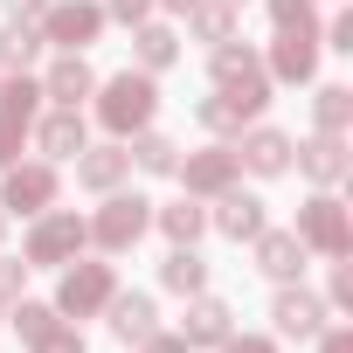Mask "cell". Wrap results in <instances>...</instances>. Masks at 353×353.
Here are the masks:
<instances>
[{"label": "cell", "mask_w": 353, "mask_h": 353, "mask_svg": "<svg viewBox=\"0 0 353 353\" xmlns=\"http://www.w3.org/2000/svg\"><path fill=\"white\" fill-rule=\"evenodd\" d=\"M208 70H215V90H222L243 118H256V111L270 104V70L256 63V49H250V42H215Z\"/></svg>", "instance_id": "cell-1"}, {"label": "cell", "mask_w": 353, "mask_h": 353, "mask_svg": "<svg viewBox=\"0 0 353 353\" xmlns=\"http://www.w3.org/2000/svg\"><path fill=\"white\" fill-rule=\"evenodd\" d=\"M83 243H90V222H83L77 208H42V215H35V229H28V243H21V263H28V270L77 263V256H83Z\"/></svg>", "instance_id": "cell-2"}, {"label": "cell", "mask_w": 353, "mask_h": 353, "mask_svg": "<svg viewBox=\"0 0 353 353\" xmlns=\"http://www.w3.org/2000/svg\"><path fill=\"white\" fill-rule=\"evenodd\" d=\"M152 111H159V83L145 77V70H125V77H111L104 83V97H97V118L125 139V132H145L152 125Z\"/></svg>", "instance_id": "cell-3"}, {"label": "cell", "mask_w": 353, "mask_h": 353, "mask_svg": "<svg viewBox=\"0 0 353 353\" xmlns=\"http://www.w3.org/2000/svg\"><path fill=\"white\" fill-rule=\"evenodd\" d=\"M305 250H319V256H353V222H346V208L332 201V194H312L305 208H298V229H291Z\"/></svg>", "instance_id": "cell-4"}, {"label": "cell", "mask_w": 353, "mask_h": 353, "mask_svg": "<svg viewBox=\"0 0 353 353\" xmlns=\"http://www.w3.org/2000/svg\"><path fill=\"white\" fill-rule=\"evenodd\" d=\"M104 35V8L97 0H49L42 8V42H56L63 56H83Z\"/></svg>", "instance_id": "cell-5"}, {"label": "cell", "mask_w": 353, "mask_h": 353, "mask_svg": "<svg viewBox=\"0 0 353 353\" xmlns=\"http://www.w3.org/2000/svg\"><path fill=\"white\" fill-rule=\"evenodd\" d=\"M35 104H42V83H28V70L0 83V166L21 159V139L35 132Z\"/></svg>", "instance_id": "cell-6"}, {"label": "cell", "mask_w": 353, "mask_h": 353, "mask_svg": "<svg viewBox=\"0 0 353 353\" xmlns=\"http://www.w3.org/2000/svg\"><path fill=\"white\" fill-rule=\"evenodd\" d=\"M145 229H152V201H139V194H118V188H111V201H104V208H97V222H90V236H97L111 256H125V250H132Z\"/></svg>", "instance_id": "cell-7"}, {"label": "cell", "mask_w": 353, "mask_h": 353, "mask_svg": "<svg viewBox=\"0 0 353 353\" xmlns=\"http://www.w3.org/2000/svg\"><path fill=\"white\" fill-rule=\"evenodd\" d=\"M8 181H0V215H42L56 208V166H0Z\"/></svg>", "instance_id": "cell-8"}, {"label": "cell", "mask_w": 353, "mask_h": 353, "mask_svg": "<svg viewBox=\"0 0 353 353\" xmlns=\"http://www.w3.org/2000/svg\"><path fill=\"white\" fill-rule=\"evenodd\" d=\"M111 291H118L111 263H70V270H63V284H56V312L90 319V312H104V305H111Z\"/></svg>", "instance_id": "cell-9"}, {"label": "cell", "mask_w": 353, "mask_h": 353, "mask_svg": "<svg viewBox=\"0 0 353 353\" xmlns=\"http://www.w3.org/2000/svg\"><path fill=\"white\" fill-rule=\"evenodd\" d=\"M319 70V28H277L270 42V77L277 83H312Z\"/></svg>", "instance_id": "cell-10"}, {"label": "cell", "mask_w": 353, "mask_h": 353, "mask_svg": "<svg viewBox=\"0 0 353 353\" xmlns=\"http://www.w3.org/2000/svg\"><path fill=\"white\" fill-rule=\"evenodd\" d=\"M188 181V194H222V188H236V173H243V159H236V145H208V152H188V166H173Z\"/></svg>", "instance_id": "cell-11"}, {"label": "cell", "mask_w": 353, "mask_h": 353, "mask_svg": "<svg viewBox=\"0 0 353 353\" xmlns=\"http://www.w3.org/2000/svg\"><path fill=\"white\" fill-rule=\"evenodd\" d=\"M250 243H256V270H263V277H277V284H291V277L305 270V243H298L291 229H256Z\"/></svg>", "instance_id": "cell-12"}, {"label": "cell", "mask_w": 353, "mask_h": 353, "mask_svg": "<svg viewBox=\"0 0 353 353\" xmlns=\"http://www.w3.org/2000/svg\"><path fill=\"white\" fill-rule=\"evenodd\" d=\"M104 312H111V332H118L125 346H145V339L159 332V312H152V298H145V291H111V305H104Z\"/></svg>", "instance_id": "cell-13"}, {"label": "cell", "mask_w": 353, "mask_h": 353, "mask_svg": "<svg viewBox=\"0 0 353 353\" xmlns=\"http://www.w3.org/2000/svg\"><path fill=\"white\" fill-rule=\"evenodd\" d=\"M236 159H243L250 173H263V181H277V173H291V139L270 132V125H256V132L236 145Z\"/></svg>", "instance_id": "cell-14"}, {"label": "cell", "mask_w": 353, "mask_h": 353, "mask_svg": "<svg viewBox=\"0 0 353 353\" xmlns=\"http://www.w3.org/2000/svg\"><path fill=\"white\" fill-rule=\"evenodd\" d=\"M270 319H277V332L284 339H312L319 325H325V305L298 284V291H277V305H270Z\"/></svg>", "instance_id": "cell-15"}, {"label": "cell", "mask_w": 353, "mask_h": 353, "mask_svg": "<svg viewBox=\"0 0 353 353\" xmlns=\"http://www.w3.org/2000/svg\"><path fill=\"white\" fill-rule=\"evenodd\" d=\"M125 173H132V152H125V145H83V152H77V181L97 188V194H111Z\"/></svg>", "instance_id": "cell-16"}, {"label": "cell", "mask_w": 353, "mask_h": 353, "mask_svg": "<svg viewBox=\"0 0 353 353\" xmlns=\"http://www.w3.org/2000/svg\"><path fill=\"white\" fill-rule=\"evenodd\" d=\"M291 152H298V166L312 173L319 188L346 181V139H339V132H319V139H305V145H291Z\"/></svg>", "instance_id": "cell-17"}, {"label": "cell", "mask_w": 353, "mask_h": 353, "mask_svg": "<svg viewBox=\"0 0 353 353\" xmlns=\"http://www.w3.org/2000/svg\"><path fill=\"white\" fill-rule=\"evenodd\" d=\"M208 222H215L222 236L250 243V236L263 229V201H256V194H236V188H222V194H215V215H208Z\"/></svg>", "instance_id": "cell-18"}, {"label": "cell", "mask_w": 353, "mask_h": 353, "mask_svg": "<svg viewBox=\"0 0 353 353\" xmlns=\"http://www.w3.org/2000/svg\"><path fill=\"white\" fill-rule=\"evenodd\" d=\"M35 145H42L49 159H77V152H83V111H70V104L49 111V118L35 125Z\"/></svg>", "instance_id": "cell-19"}, {"label": "cell", "mask_w": 353, "mask_h": 353, "mask_svg": "<svg viewBox=\"0 0 353 353\" xmlns=\"http://www.w3.org/2000/svg\"><path fill=\"white\" fill-rule=\"evenodd\" d=\"M181 339H188V346H222V339H229V305H222V298H201V291H194Z\"/></svg>", "instance_id": "cell-20"}, {"label": "cell", "mask_w": 353, "mask_h": 353, "mask_svg": "<svg viewBox=\"0 0 353 353\" xmlns=\"http://www.w3.org/2000/svg\"><path fill=\"white\" fill-rule=\"evenodd\" d=\"M90 90H97V77H90L83 56H63V63L42 77V97H56V104H70V111H77V97H90Z\"/></svg>", "instance_id": "cell-21"}, {"label": "cell", "mask_w": 353, "mask_h": 353, "mask_svg": "<svg viewBox=\"0 0 353 353\" xmlns=\"http://www.w3.org/2000/svg\"><path fill=\"white\" fill-rule=\"evenodd\" d=\"M159 284H166V291H181V298H194V291L208 284V263L194 256V243H173V256L159 263Z\"/></svg>", "instance_id": "cell-22"}, {"label": "cell", "mask_w": 353, "mask_h": 353, "mask_svg": "<svg viewBox=\"0 0 353 353\" xmlns=\"http://www.w3.org/2000/svg\"><path fill=\"white\" fill-rule=\"evenodd\" d=\"M132 49H139V70L152 77V70H166L173 56H181V35H173V28H159V21H139V35H132Z\"/></svg>", "instance_id": "cell-23"}, {"label": "cell", "mask_w": 353, "mask_h": 353, "mask_svg": "<svg viewBox=\"0 0 353 353\" xmlns=\"http://www.w3.org/2000/svg\"><path fill=\"white\" fill-rule=\"evenodd\" d=\"M35 49H42V28H28V21H8V28H0V70H8V77H21V70L35 63Z\"/></svg>", "instance_id": "cell-24"}, {"label": "cell", "mask_w": 353, "mask_h": 353, "mask_svg": "<svg viewBox=\"0 0 353 353\" xmlns=\"http://www.w3.org/2000/svg\"><path fill=\"white\" fill-rule=\"evenodd\" d=\"M188 21H194L201 42H236V8H229V0H194Z\"/></svg>", "instance_id": "cell-25"}, {"label": "cell", "mask_w": 353, "mask_h": 353, "mask_svg": "<svg viewBox=\"0 0 353 353\" xmlns=\"http://www.w3.org/2000/svg\"><path fill=\"white\" fill-rule=\"evenodd\" d=\"M125 152H132V166H139V173H173V166H181V145L159 139V132H139Z\"/></svg>", "instance_id": "cell-26"}, {"label": "cell", "mask_w": 353, "mask_h": 353, "mask_svg": "<svg viewBox=\"0 0 353 353\" xmlns=\"http://www.w3.org/2000/svg\"><path fill=\"white\" fill-rule=\"evenodd\" d=\"M152 222H159L173 243H194V236L208 229V208H194V194H188V201H173V208H152Z\"/></svg>", "instance_id": "cell-27"}, {"label": "cell", "mask_w": 353, "mask_h": 353, "mask_svg": "<svg viewBox=\"0 0 353 353\" xmlns=\"http://www.w3.org/2000/svg\"><path fill=\"white\" fill-rule=\"evenodd\" d=\"M312 111H319V132H339V139H346V125H353V90L325 83V90L312 97Z\"/></svg>", "instance_id": "cell-28"}, {"label": "cell", "mask_w": 353, "mask_h": 353, "mask_svg": "<svg viewBox=\"0 0 353 353\" xmlns=\"http://www.w3.org/2000/svg\"><path fill=\"white\" fill-rule=\"evenodd\" d=\"M8 325H14V332H21L28 346H35V339H42V332L56 325V305H35V298H21V305L8 312Z\"/></svg>", "instance_id": "cell-29"}, {"label": "cell", "mask_w": 353, "mask_h": 353, "mask_svg": "<svg viewBox=\"0 0 353 353\" xmlns=\"http://www.w3.org/2000/svg\"><path fill=\"white\" fill-rule=\"evenodd\" d=\"M194 118H201L208 132H243V111H236L222 90H215V97H201V104H194Z\"/></svg>", "instance_id": "cell-30"}, {"label": "cell", "mask_w": 353, "mask_h": 353, "mask_svg": "<svg viewBox=\"0 0 353 353\" xmlns=\"http://www.w3.org/2000/svg\"><path fill=\"white\" fill-rule=\"evenodd\" d=\"M270 21H277V28H319L312 0H270Z\"/></svg>", "instance_id": "cell-31"}, {"label": "cell", "mask_w": 353, "mask_h": 353, "mask_svg": "<svg viewBox=\"0 0 353 353\" xmlns=\"http://www.w3.org/2000/svg\"><path fill=\"white\" fill-rule=\"evenodd\" d=\"M28 353H83V332H77V325H49Z\"/></svg>", "instance_id": "cell-32"}, {"label": "cell", "mask_w": 353, "mask_h": 353, "mask_svg": "<svg viewBox=\"0 0 353 353\" xmlns=\"http://www.w3.org/2000/svg\"><path fill=\"white\" fill-rule=\"evenodd\" d=\"M21 277H28L21 256H0V305H14V298H21Z\"/></svg>", "instance_id": "cell-33"}, {"label": "cell", "mask_w": 353, "mask_h": 353, "mask_svg": "<svg viewBox=\"0 0 353 353\" xmlns=\"http://www.w3.org/2000/svg\"><path fill=\"white\" fill-rule=\"evenodd\" d=\"M152 14V0H111V8H104V21H125V28H139Z\"/></svg>", "instance_id": "cell-34"}, {"label": "cell", "mask_w": 353, "mask_h": 353, "mask_svg": "<svg viewBox=\"0 0 353 353\" xmlns=\"http://www.w3.org/2000/svg\"><path fill=\"white\" fill-rule=\"evenodd\" d=\"M325 49L353 56V14H332V28H325Z\"/></svg>", "instance_id": "cell-35"}, {"label": "cell", "mask_w": 353, "mask_h": 353, "mask_svg": "<svg viewBox=\"0 0 353 353\" xmlns=\"http://www.w3.org/2000/svg\"><path fill=\"white\" fill-rule=\"evenodd\" d=\"M222 353H277V346H270V339H263V332H243V339H236V332H229V339H222Z\"/></svg>", "instance_id": "cell-36"}, {"label": "cell", "mask_w": 353, "mask_h": 353, "mask_svg": "<svg viewBox=\"0 0 353 353\" xmlns=\"http://www.w3.org/2000/svg\"><path fill=\"white\" fill-rule=\"evenodd\" d=\"M332 305H353V270H346V256H339V270H332Z\"/></svg>", "instance_id": "cell-37"}, {"label": "cell", "mask_w": 353, "mask_h": 353, "mask_svg": "<svg viewBox=\"0 0 353 353\" xmlns=\"http://www.w3.org/2000/svg\"><path fill=\"white\" fill-rule=\"evenodd\" d=\"M319 332H325V325H319ZM319 353H353V332H346V325H332V332L319 339Z\"/></svg>", "instance_id": "cell-38"}, {"label": "cell", "mask_w": 353, "mask_h": 353, "mask_svg": "<svg viewBox=\"0 0 353 353\" xmlns=\"http://www.w3.org/2000/svg\"><path fill=\"white\" fill-rule=\"evenodd\" d=\"M145 353H188V339H166V332H152V339H145Z\"/></svg>", "instance_id": "cell-39"}, {"label": "cell", "mask_w": 353, "mask_h": 353, "mask_svg": "<svg viewBox=\"0 0 353 353\" xmlns=\"http://www.w3.org/2000/svg\"><path fill=\"white\" fill-rule=\"evenodd\" d=\"M42 8H49V0H8V14H14V21H28V14H42Z\"/></svg>", "instance_id": "cell-40"}, {"label": "cell", "mask_w": 353, "mask_h": 353, "mask_svg": "<svg viewBox=\"0 0 353 353\" xmlns=\"http://www.w3.org/2000/svg\"><path fill=\"white\" fill-rule=\"evenodd\" d=\"M152 8H166V14H188V8H194V0H152Z\"/></svg>", "instance_id": "cell-41"}, {"label": "cell", "mask_w": 353, "mask_h": 353, "mask_svg": "<svg viewBox=\"0 0 353 353\" xmlns=\"http://www.w3.org/2000/svg\"><path fill=\"white\" fill-rule=\"evenodd\" d=\"M229 8H243V0H229Z\"/></svg>", "instance_id": "cell-42"}, {"label": "cell", "mask_w": 353, "mask_h": 353, "mask_svg": "<svg viewBox=\"0 0 353 353\" xmlns=\"http://www.w3.org/2000/svg\"><path fill=\"white\" fill-rule=\"evenodd\" d=\"M0 229H8V215H0Z\"/></svg>", "instance_id": "cell-43"}]
</instances>
